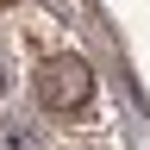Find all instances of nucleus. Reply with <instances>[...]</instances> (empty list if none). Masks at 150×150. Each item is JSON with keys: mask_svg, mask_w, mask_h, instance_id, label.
<instances>
[{"mask_svg": "<svg viewBox=\"0 0 150 150\" xmlns=\"http://www.w3.org/2000/svg\"><path fill=\"white\" fill-rule=\"evenodd\" d=\"M88 94H94V69L81 63V56H50V63L38 69V100H44L50 112L88 106Z\"/></svg>", "mask_w": 150, "mask_h": 150, "instance_id": "obj_1", "label": "nucleus"}, {"mask_svg": "<svg viewBox=\"0 0 150 150\" xmlns=\"http://www.w3.org/2000/svg\"><path fill=\"white\" fill-rule=\"evenodd\" d=\"M0 150H31V131H25V119H6V125H0Z\"/></svg>", "mask_w": 150, "mask_h": 150, "instance_id": "obj_2", "label": "nucleus"}, {"mask_svg": "<svg viewBox=\"0 0 150 150\" xmlns=\"http://www.w3.org/2000/svg\"><path fill=\"white\" fill-rule=\"evenodd\" d=\"M0 6H6V0H0Z\"/></svg>", "mask_w": 150, "mask_h": 150, "instance_id": "obj_3", "label": "nucleus"}]
</instances>
